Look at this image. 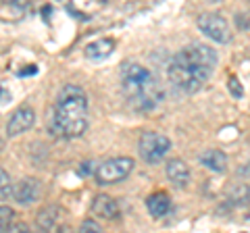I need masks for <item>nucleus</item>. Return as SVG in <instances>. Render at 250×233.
I'll return each mask as SVG.
<instances>
[{"mask_svg": "<svg viewBox=\"0 0 250 233\" xmlns=\"http://www.w3.org/2000/svg\"><path fill=\"white\" fill-rule=\"evenodd\" d=\"M217 67V52L205 44L182 48L169 63V81L177 90L192 94L205 85Z\"/></svg>", "mask_w": 250, "mask_h": 233, "instance_id": "obj_1", "label": "nucleus"}, {"mask_svg": "<svg viewBox=\"0 0 250 233\" xmlns=\"http://www.w3.org/2000/svg\"><path fill=\"white\" fill-rule=\"evenodd\" d=\"M88 96L80 85H65L50 115V131L65 139L80 137L88 129Z\"/></svg>", "mask_w": 250, "mask_h": 233, "instance_id": "obj_2", "label": "nucleus"}, {"mask_svg": "<svg viewBox=\"0 0 250 233\" xmlns=\"http://www.w3.org/2000/svg\"><path fill=\"white\" fill-rule=\"evenodd\" d=\"M121 85L129 104L136 111H150L161 100V90L156 88L152 73L138 63H125L121 69Z\"/></svg>", "mask_w": 250, "mask_h": 233, "instance_id": "obj_3", "label": "nucleus"}, {"mask_svg": "<svg viewBox=\"0 0 250 233\" xmlns=\"http://www.w3.org/2000/svg\"><path fill=\"white\" fill-rule=\"evenodd\" d=\"M134 171V160L129 156H117L103 162L98 169H94V179L98 185H113L119 183Z\"/></svg>", "mask_w": 250, "mask_h": 233, "instance_id": "obj_4", "label": "nucleus"}, {"mask_svg": "<svg viewBox=\"0 0 250 233\" xmlns=\"http://www.w3.org/2000/svg\"><path fill=\"white\" fill-rule=\"evenodd\" d=\"M171 150V139L156 131H146L140 137V158L148 165H156L159 160L165 158V154Z\"/></svg>", "mask_w": 250, "mask_h": 233, "instance_id": "obj_5", "label": "nucleus"}, {"mask_svg": "<svg viewBox=\"0 0 250 233\" xmlns=\"http://www.w3.org/2000/svg\"><path fill=\"white\" fill-rule=\"evenodd\" d=\"M198 29L217 44H228L231 40L229 23L219 13H205L198 17Z\"/></svg>", "mask_w": 250, "mask_h": 233, "instance_id": "obj_6", "label": "nucleus"}, {"mask_svg": "<svg viewBox=\"0 0 250 233\" xmlns=\"http://www.w3.org/2000/svg\"><path fill=\"white\" fill-rule=\"evenodd\" d=\"M40 196H42V183L34 179V177H25V179L13 185V200L23 206L34 204V202L40 200Z\"/></svg>", "mask_w": 250, "mask_h": 233, "instance_id": "obj_7", "label": "nucleus"}, {"mask_svg": "<svg viewBox=\"0 0 250 233\" xmlns=\"http://www.w3.org/2000/svg\"><path fill=\"white\" fill-rule=\"evenodd\" d=\"M36 123V113L31 106H21L13 113V116L9 119V125H6V134L11 137L13 136H19L23 131L31 129V125Z\"/></svg>", "mask_w": 250, "mask_h": 233, "instance_id": "obj_8", "label": "nucleus"}, {"mask_svg": "<svg viewBox=\"0 0 250 233\" xmlns=\"http://www.w3.org/2000/svg\"><path fill=\"white\" fill-rule=\"evenodd\" d=\"M92 213L100 216V219L113 221V219H117V214H119V204H117L115 198L106 196V194H98L92 202Z\"/></svg>", "mask_w": 250, "mask_h": 233, "instance_id": "obj_9", "label": "nucleus"}, {"mask_svg": "<svg viewBox=\"0 0 250 233\" xmlns=\"http://www.w3.org/2000/svg\"><path fill=\"white\" fill-rule=\"evenodd\" d=\"M167 177L169 181L175 185V188H186L188 181H190V169L182 158H173L167 162Z\"/></svg>", "mask_w": 250, "mask_h": 233, "instance_id": "obj_10", "label": "nucleus"}, {"mask_svg": "<svg viewBox=\"0 0 250 233\" xmlns=\"http://www.w3.org/2000/svg\"><path fill=\"white\" fill-rule=\"evenodd\" d=\"M146 208L154 219H163L169 211H171V198L167 196L165 192H156V194H150L146 198Z\"/></svg>", "mask_w": 250, "mask_h": 233, "instance_id": "obj_11", "label": "nucleus"}, {"mask_svg": "<svg viewBox=\"0 0 250 233\" xmlns=\"http://www.w3.org/2000/svg\"><path fill=\"white\" fill-rule=\"evenodd\" d=\"M115 50V40L113 38H103V40H96L88 44L85 48V57L92 58V60H104L106 57H111Z\"/></svg>", "mask_w": 250, "mask_h": 233, "instance_id": "obj_12", "label": "nucleus"}, {"mask_svg": "<svg viewBox=\"0 0 250 233\" xmlns=\"http://www.w3.org/2000/svg\"><path fill=\"white\" fill-rule=\"evenodd\" d=\"M200 165H205L207 169L215 171V173H223V171L228 169V156H225L221 150L210 148L200 154Z\"/></svg>", "mask_w": 250, "mask_h": 233, "instance_id": "obj_13", "label": "nucleus"}, {"mask_svg": "<svg viewBox=\"0 0 250 233\" xmlns=\"http://www.w3.org/2000/svg\"><path fill=\"white\" fill-rule=\"evenodd\" d=\"M59 221V208L57 206H46L44 211L38 213V225L42 229H52Z\"/></svg>", "mask_w": 250, "mask_h": 233, "instance_id": "obj_14", "label": "nucleus"}, {"mask_svg": "<svg viewBox=\"0 0 250 233\" xmlns=\"http://www.w3.org/2000/svg\"><path fill=\"white\" fill-rule=\"evenodd\" d=\"M0 198H13V181L4 169H0Z\"/></svg>", "mask_w": 250, "mask_h": 233, "instance_id": "obj_15", "label": "nucleus"}, {"mask_svg": "<svg viewBox=\"0 0 250 233\" xmlns=\"http://www.w3.org/2000/svg\"><path fill=\"white\" fill-rule=\"evenodd\" d=\"M13 211L9 206H0V231H6L13 223Z\"/></svg>", "mask_w": 250, "mask_h": 233, "instance_id": "obj_16", "label": "nucleus"}, {"mask_svg": "<svg viewBox=\"0 0 250 233\" xmlns=\"http://www.w3.org/2000/svg\"><path fill=\"white\" fill-rule=\"evenodd\" d=\"M228 88H229V92H231V96L233 98H244V88H242V83L236 79V77H229V81H228Z\"/></svg>", "mask_w": 250, "mask_h": 233, "instance_id": "obj_17", "label": "nucleus"}, {"mask_svg": "<svg viewBox=\"0 0 250 233\" xmlns=\"http://www.w3.org/2000/svg\"><path fill=\"white\" fill-rule=\"evenodd\" d=\"M80 231H103V227L96 223V221H92V219H88V221H83L82 223V227H80Z\"/></svg>", "mask_w": 250, "mask_h": 233, "instance_id": "obj_18", "label": "nucleus"}, {"mask_svg": "<svg viewBox=\"0 0 250 233\" xmlns=\"http://www.w3.org/2000/svg\"><path fill=\"white\" fill-rule=\"evenodd\" d=\"M236 21H238V27H242V29H244V32H246V29H248V21H246V15H238V17H236Z\"/></svg>", "mask_w": 250, "mask_h": 233, "instance_id": "obj_19", "label": "nucleus"}, {"mask_svg": "<svg viewBox=\"0 0 250 233\" xmlns=\"http://www.w3.org/2000/svg\"><path fill=\"white\" fill-rule=\"evenodd\" d=\"M31 73H36V67H29V69H23V71L19 75H31Z\"/></svg>", "mask_w": 250, "mask_h": 233, "instance_id": "obj_20", "label": "nucleus"}, {"mask_svg": "<svg viewBox=\"0 0 250 233\" xmlns=\"http://www.w3.org/2000/svg\"><path fill=\"white\" fill-rule=\"evenodd\" d=\"M2 2H9V4H13V2H17V0H2Z\"/></svg>", "mask_w": 250, "mask_h": 233, "instance_id": "obj_21", "label": "nucleus"}]
</instances>
